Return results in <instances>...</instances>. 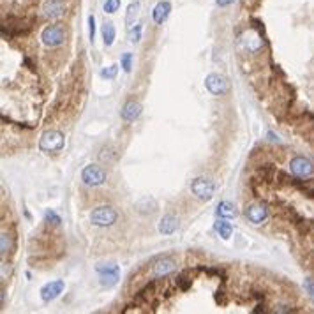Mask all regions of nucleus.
I'll return each mask as SVG.
<instances>
[{
  "mask_svg": "<svg viewBox=\"0 0 314 314\" xmlns=\"http://www.w3.org/2000/svg\"><path fill=\"white\" fill-rule=\"evenodd\" d=\"M71 38V32H69V27L64 23H50L41 30L39 39L41 44L46 48H60L64 46V43H67V39Z\"/></svg>",
  "mask_w": 314,
  "mask_h": 314,
  "instance_id": "f257e3e1",
  "label": "nucleus"
},
{
  "mask_svg": "<svg viewBox=\"0 0 314 314\" xmlns=\"http://www.w3.org/2000/svg\"><path fill=\"white\" fill-rule=\"evenodd\" d=\"M247 221L254 226H261V224L268 223L270 221V206L265 199L261 198H253L243 208Z\"/></svg>",
  "mask_w": 314,
  "mask_h": 314,
  "instance_id": "f03ea898",
  "label": "nucleus"
},
{
  "mask_svg": "<svg viewBox=\"0 0 314 314\" xmlns=\"http://www.w3.org/2000/svg\"><path fill=\"white\" fill-rule=\"evenodd\" d=\"M39 150L44 154H57L64 150L65 147V136L58 129H48L41 134L39 138Z\"/></svg>",
  "mask_w": 314,
  "mask_h": 314,
  "instance_id": "7ed1b4c3",
  "label": "nucleus"
},
{
  "mask_svg": "<svg viewBox=\"0 0 314 314\" xmlns=\"http://www.w3.org/2000/svg\"><path fill=\"white\" fill-rule=\"evenodd\" d=\"M67 13V2L65 0H43L41 4V14L46 20L58 21Z\"/></svg>",
  "mask_w": 314,
  "mask_h": 314,
  "instance_id": "20e7f679",
  "label": "nucleus"
},
{
  "mask_svg": "<svg viewBox=\"0 0 314 314\" xmlns=\"http://www.w3.org/2000/svg\"><path fill=\"white\" fill-rule=\"evenodd\" d=\"M288 171L295 177H300V179H305V177H312L314 175V162L311 159L304 157V156H293L288 161Z\"/></svg>",
  "mask_w": 314,
  "mask_h": 314,
  "instance_id": "39448f33",
  "label": "nucleus"
},
{
  "mask_svg": "<svg viewBox=\"0 0 314 314\" xmlns=\"http://www.w3.org/2000/svg\"><path fill=\"white\" fill-rule=\"evenodd\" d=\"M117 217H118V214L112 208V206H97V208H94L90 214L92 224L99 228H106V226L115 224Z\"/></svg>",
  "mask_w": 314,
  "mask_h": 314,
  "instance_id": "423d86ee",
  "label": "nucleus"
},
{
  "mask_svg": "<svg viewBox=\"0 0 314 314\" xmlns=\"http://www.w3.org/2000/svg\"><path fill=\"white\" fill-rule=\"evenodd\" d=\"M81 180L90 187L102 186L106 182V171L97 164H88L81 171Z\"/></svg>",
  "mask_w": 314,
  "mask_h": 314,
  "instance_id": "0eeeda50",
  "label": "nucleus"
},
{
  "mask_svg": "<svg viewBox=\"0 0 314 314\" xmlns=\"http://www.w3.org/2000/svg\"><path fill=\"white\" fill-rule=\"evenodd\" d=\"M191 191H193L196 198L203 199V201H208V199L214 196L216 184H214L210 179H205V177H198V179L193 180V184H191Z\"/></svg>",
  "mask_w": 314,
  "mask_h": 314,
  "instance_id": "6e6552de",
  "label": "nucleus"
},
{
  "mask_svg": "<svg viewBox=\"0 0 314 314\" xmlns=\"http://www.w3.org/2000/svg\"><path fill=\"white\" fill-rule=\"evenodd\" d=\"M99 277H101V284L106 288H112L118 283V277H120V270L115 263H106V265H97L95 267Z\"/></svg>",
  "mask_w": 314,
  "mask_h": 314,
  "instance_id": "1a4fd4ad",
  "label": "nucleus"
},
{
  "mask_svg": "<svg viewBox=\"0 0 314 314\" xmlns=\"http://www.w3.org/2000/svg\"><path fill=\"white\" fill-rule=\"evenodd\" d=\"M65 290V283L62 279H57V281H50V283H46L43 288H41V298H43V302H51L55 300V298L58 297L60 293H64Z\"/></svg>",
  "mask_w": 314,
  "mask_h": 314,
  "instance_id": "9d476101",
  "label": "nucleus"
},
{
  "mask_svg": "<svg viewBox=\"0 0 314 314\" xmlns=\"http://www.w3.org/2000/svg\"><path fill=\"white\" fill-rule=\"evenodd\" d=\"M205 85H206V88H208L210 94H214V95H223L228 92V81L221 75H216V73L206 76Z\"/></svg>",
  "mask_w": 314,
  "mask_h": 314,
  "instance_id": "9b49d317",
  "label": "nucleus"
},
{
  "mask_svg": "<svg viewBox=\"0 0 314 314\" xmlns=\"http://www.w3.org/2000/svg\"><path fill=\"white\" fill-rule=\"evenodd\" d=\"M14 236L13 231H9V228L6 230V226L2 224V238H0V251H2V261L6 260V256H9L14 251Z\"/></svg>",
  "mask_w": 314,
  "mask_h": 314,
  "instance_id": "f8f14e48",
  "label": "nucleus"
},
{
  "mask_svg": "<svg viewBox=\"0 0 314 314\" xmlns=\"http://www.w3.org/2000/svg\"><path fill=\"white\" fill-rule=\"evenodd\" d=\"M169 13H171V2H168V0H161V2L154 7L152 18H154V21H156L157 25H162L166 20H168Z\"/></svg>",
  "mask_w": 314,
  "mask_h": 314,
  "instance_id": "ddd939ff",
  "label": "nucleus"
},
{
  "mask_svg": "<svg viewBox=\"0 0 314 314\" xmlns=\"http://www.w3.org/2000/svg\"><path fill=\"white\" fill-rule=\"evenodd\" d=\"M139 113H142V106H139V102L136 101H129L124 104V108H122V118H124L125 122H134L136 118L139 117Z\"/></svg>",
  "mask_w": 314,
  "mask_h": 314,
  "instance_id": "4468645a",
  "label": "nucleus"
},
{
  "mask_svg": "<svg viewBox=\"0 0 314 314\" xmlns=\"http://www.w3.org/2000/svg\"><path fill=\"white\" fill-rule=\"evenodd\" d=\"M177 226H179V221H177L175 216L168 214L161 219V224H159V231L162 235H173L177 231Z\"/></svg>",
  "mask_w": 314,
  "mask_h": 314,
  "instance_id": "2eb2a0df",
  "label": "nucleus"
},
{
  "mask_svg": "<svg viewBox=\"0 0 314 314\" xmlns=\"http://www.w3.org/2000/svg\"><path fill=\"white\" fill-rule=\"evenodd\" d=\"M214 228H216V231L219 233V236H223L224 240H228L231 236V233H233V226H231L226 219H223V217H221L219 221H216Z\"/></svg>",
  "mask_w": 314,
  "mask_h": 314,
  "instance_id": "dca6fc26",
  "label": "nucleus"
},
{
  "mask_svg": "<svg viewBox=\"0 0 314 314\" xmlns=\"http://www.w3.org/2000/svg\"><path fill=\"white\" fill-rule=\"evenodd\" d=\"M115 36H117V30L113 27L112 21H104L102 25V39H104V46H112L113 41H115Z\"/></svg>",
  "mask_w": 314,
  "mask_h": 314,
  "instance_id": "f3484780",
  "label": "nucleus"
},
{
  "mask_svg": "<svg viewBox=\"0 0 314 314\" xmlns=\"http://www.w3.org/2000/svg\"><path fill=\"white\" fill-rule=\"evenodd\" d=\"M216 214L219 217H223V219H231V217L236 216V210L233 208V205H231V203L223 201V203H219V205H217Z\"/></svg>",
  "mask_w": 314,
  "mask_h": 314,
  "instance_id": "a211bd4d",
  "label": "nucleus"
},
{
  "mask_svg": "<svg viewBox=\"0 0 314 314\" xmlns=\"http://www.w3.org/2000/svg\"><path fill=\"white\" fill-rule=\"evenodd\" d=\"M138 11H139V2H138V0H134V2H131L127 6V14H125V25H127V28H132L136 16H138Z\"/></svg>",
  "mask_w": 314,
  "mask_h": 314,
  "instance_id": "6ab92c4d",
  "label": "nucleus"
},
{
  "mask_svg": "<svg viewBox=\"0 0 314 314\" xmlns=\"http://www.w3.org/2000/svg\"><path fill=\"white\" fill-rule=\"evenodd\" d=\"M44 219H46L48 224H53V226H60L62 224L60 216H58V214L55 212V210H51V208H48L46 212H44Z\"/></svg>",
  "mask_w": 314,
  "mask_h": 314,
  "instance_id": "aec40b11",
  "label": "nucleus"
},
{
  "mask_svg": "<svg viewBox=\"0 0 314 314\" xmlns=\"http://www.w3.org/2000/svg\"><path fill=\"white\" fill-rule=\"evenodd\" d=\"M120 65L124 67L125 73H131V67H132V53H124L120 57Z\"/></svg>",
  "mask_w": 314,
  "mask_h": 314,
  "instance_id": "412c9836",
  "label": "nucleus"
},
{
  "mask_svg": "<svg viewBox=\"0 0 314 314\" xmlns=\"http://www.w3.org/2000/svg\"><path fill=\"white\" fill-rule=\"evenodd\" d=\"M118 7H120V0H106L104 2V13L108 14H113L118 11Z\"/></svg>",
  "mask_w": 314,
  "mask_h": 314,
  "instance_id": "4be33fe9",
  "label": "nucleus"
},
{
  "mask_svg": "<svg viewBox=\"0 0 314 314\" xmlns=\"http://www.w3.org/2000/svg\"><path fill=\"white\" fill-rule=\"evenodd\" d=\"M117 71H118V65H110V67L102 69L101 71V76L104 80H113L117 76Z\"/></svg>",
  "mask_w": 314,
  "mask_h": 314,
  "instance_id": "5701e85b",
  "label": "nucleus"
},
{
  "mask_svg": "<svg viewBox=\"0 0 314 314\" xmlns=\"http://www.w3.org/2000/svg\"><path fill=\"white\" fill-rule=\"evenodd\" d=\"M88 36H90V41L94 43V39H95V16L94 14L88 16Z\"/></svg>",
  "mask_w": 314,
  "mask_h": 314,
  "instance_id": "b1692460",
  "label": "nucleus"
},
{
  "mask_svg": "<svg viewBox=\"0 0 314 314\" xmlns=\"http://www.w3.org/2000/svg\"><path fill=\"white\" fill-rule=\"evenodd\" d=\"M139 34H142V27H139V25H136L134 30H132V34H131V41H132V43L139 39Z\"/></svg>",
  "mask_w": 314,
  "mask_h": 314,
  "instance_id": "393cba45",
  "label": "nucleus"
},
{
  "mask_svg": "<svg viewBox=\"0 0 314 314\" xmlns=\"http://www.w3.org/2000/svg\"><path fill=\"white\" fill-rule=\"evenodd\" d=\"M305 288H307V291H309V295L314 298V281L312 279H307L305 281Z\"/></svg>",
  "mask_w": 314,
  "mask_h": 314,
  "instance_id": "a878e982",
  "label": "nucleus"
},
{
  "mask_svg": "<svg viewBox=\"0 0 314 314\" xmlns=\"http://www.w3.org/2000/svg\"><path fill=\"white\" fill-rule=\"evenodd\" d=\"M235 0H217V6L219 7H228L230 4H233Z\"/></svg>",
  "mask_w": 314,
  "mask_h": 314,
  "instance_id": "bb28decb",
  "label": "nucleus"
}]
</instances>
